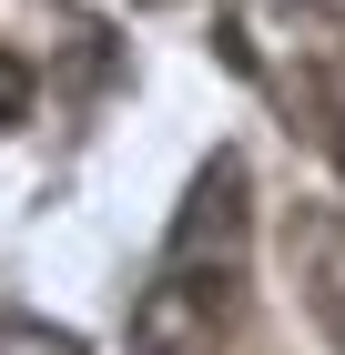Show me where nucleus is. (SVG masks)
I'll list each match as a JSON object with an SVG mask.
<instances>
[{"label":"nucleus","mask_w":345,"mask_h":355,"mask_svg":"<svg viewBox=\"0 0 345 355\" xmlns=\"http://www.w3.org/2000/svg\"><path fill=\"white\" fill-rule=\"evenodd\" d=\"M234 284L244 274L153 264V284L133 295V355H213V335L234 325Z\"/></svg>","instance_id":"1"},{"label":"nucleus","mask_w":345,"mask_h":355,"mask_svg":"<svg viewBox=\"0 0 345 355\" xmlns=\"http://www.w3.org/2000/svg\"><path fill=\"white\" fill-rule=\"evenodd\" d=\"M294 31H305V71L285 82V112L325 142V163L345 173V21L305 0V10H294Z\"/></svg>","instance_id":"2"},{"label":"nucleus","mask_w":345,"mask_h":355,"mask_svg":"<svg viewBox=\"0 0 345 355\" xmlns=\"http://www.w3.org/2000/svg\"><path fill=\"white\" fill-rule=\"evenodd\" d=\"M305 304L345 355V223H325V214H305Z\"/></svg>","instance_id":"3"},{"label":"nucleus","mask_w":345,"mask_h":355,"mask_svg":"<svg viewBox=\"0 0 345 355\" xmlns=\"http://www.w3.org/2000/svg\"><path fill=\"white\" fill-rule=\"evenodd\" d=\"M0 355H81V335L41 325V315H0Z\"/></svg>","instance_id":"4"},{"label":"nucleus","mask_w":345,"mask_h":355,"mask_svg":"<svg viewBox=\"0 0 345 355\" xmlns=\"http://www.w3.org/2000/svg\"><path fill=\"white\" fill-rule=\"evenodd\" d=\"M21 112H31V61L10 51V41H0V132H10Z\"/></svg>","instance_id":"5"},{"label":"nucleus","mask_w":345,"mask_h":355,"mask_svg":"<svg viewBox=\"0 0 345 355\" xmlns=\"http://www.w3.org/2000/svg\"><path fill=\"white\" fill-rule=\"evenodd\" d=\"M142 10H162V0H142Z\"/></svg>","instance_id":"6"}]
</instances>
